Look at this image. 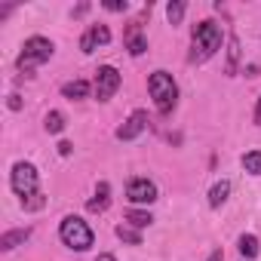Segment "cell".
<instances>
[{"label":"cell","mask_w":261,"mask_h":261,"mask_svg":"<svg viewBox=\"0 0 261 261\" xmlns=\"http://www.w3.org/2000/svg\"><path fill=\"white\" fill-rule=\"evenodd\" d=\"M10 185H13V191L19 194L25 212H37V209L46 206V197H43V191H40V172H37L34 163L19 160V163L13 166V172H10Z\"/></svg>","instance_id":"1"},{"label":"cell","mask_w":261,"mask_h":261,"mask_svg":"<svg viewBox=\"0 0 261 261\" xmlns=\"http://www.w3.org/2000/svg\"><path fill=\"white\" fill-rule=\"evenodd\" d=\"M221 43H224V31H221V25H218L215 19L197 22L194 31H191V56H188V62H191V65L209 62V59L221 49Z\"/></svg>","instance_id":"2"},{"label":"cell","mask_w":261,"mask_h":261,"mask_svg":"<svg viewBox=\"0 0 261 261\" xmlns=\"http://www.w3.org/2000/svg\"><path fill=\"white\" fill-rule=\"evenodd\" d=\"M148 92L154 98V108L160 114H172L175 105H178V83L172 80L169 71H154L148 77Z\"/></svg>","instance_id":"3"},{"label":"cell","mask_w":261,"mask_h":261,"mask_svg":"<svg viewBox=\"0 0 261 261\" xmlns=\"http://www.w3.org/2000/svg\"><path fill=\"white\" fill-rule=\"evenodd\" d=\"M59 240H62L68 249H74V252H86V249L95 243V233H92V227H89L83 218L65 215L62 224H59Z\"/></svg>","instance_id":"4"},{"label":"cell","mask_w":261,"mask_h":261,"mask_svg":"<svg viewBox=\"0 0 261 261\" xmlns=\"http://www.w3.org/2000/svg\"><path fill=\"white\" fill-rule=\"evenodd\" d=\"M53 53H56V43H53L49 37H40V34H34V37H28V40H25V46H22V53H19L16 65H19V71L31 74L37 65L49 62V59H53Z\"/></svg>","instance_id":"5"},{"label":"cell","mask_w":261,"mask_h":261,"mask_svg":"<svg viewBox=\"0 0 261 261\" xmlns=\"http://www.w3.org/2000/svg\"><path fill=\"white\" fill-rule=\"evenodd\" d=\"M120 83H123L120 71H117L114 65H101V68L95 71V83H92L95 98H98V101H111V98H114V92L120 89Z\"/></svg>","instance_id":"6"},{"label":"cell","mask_w":261,"mask_h":261,"mask_svg":"<svg viewBox=\"0 0 261 261\" xmlns=\"http://www.w3.org/2000/svg\"><path fill=\"white\" fill-rule=\"evenodd\" d=\"M126 200L133 203L136 209H139V206H151V203L157 200V185H154L151 178H145V175L129 178V185H126Z\"/></svg>","instance_id":"7"},{"label":"cell","mask_w":261,"mask_h":261,"mask_svg":"<svg viewBox=\"0 0 261 261\" xmlns=\"http://www.w3.org/2000/svg\"><path fill=\"white\" fill-rule=\"evenodd\" d=\"M151 13V7H145V13L136 19V22H129V28H126V49H129V56H142L145 49H148V40H145V31H142V22H145V16Z\"/></svg>","instance_id":"8"},{"label":"cell","mask_w":261,"mask_h":261,"mask_svg":"<svg viewBox=\"0 0 261 261\" xmlns=\"http://www.w3.org/2000/svg\"><path fill=\"white\" fill-rule=\"evenodd\" d=\"M145 129H148V114L145 111H133V114H129V120L117 129V139L120 142H136Z\"/></svg>","instance_id":"9"},{"label":"cell","mask_w":261,"mask_h":261,"mask_svg":"<svg viewBox=\"0 0 261 261\" xmlns=\"http://www.w3.org/2000/svg\"><path fill=\"white\" fill-rule=\"evenodd\" d=\"M111 43V28L108 25H89L86 31H83V37H80V49L89 56V53H95L98 46H108Z\"/></svg>","instance_id":"10"},{"label":"cell","mask_w":261,"mask_h":261,"mask_svg":"<svg viewBox=\"0 0 261 261\" xmlns=\"http://www.w3.org/2000/svg\"><path fill=\"white\" fill-rule=\"evenodd\" d=\"M31 237V227H16V230H7L0 237V252H13L16 246H22L25 240Z\"/></svg>","instance_id":"11"},{"label":"cell","mask_w":261,"mask_h":261,"mask_svg":"<svg viewBox=\"0 0 261 261\" xmlns=\"http://www.w3.org/2000/svg\"><path fill=\"white\" fill-rule=\"evenodd\" d=\"M108 206H111V185H108V181H98L95 197L86 203V209H89V212H105Z\"/></svg>","instance_id":"12"},{"label":"cell","mask_w":261,"mask_h":261,"mask_svg":"<svg viewBox=\"0 0 261 261\" xmlns=\"http://www.w3.org/2000/svg\"><path fill=\"white\" fill-rule=\"evenodd\" d=\"M227 197H230V181H227V178H221V181H215V185H212V191H209V206H212V209H218Z\"/></svg>","instance_id":"13"},{"label":"cell","mask_w":261,"mask_h":261,"mask_svg":"<svg viewBox=\"0 0 261 261\" xmlns=\"http://www.w3.org/2000/svg\"><path fill=\"white\" fill-rule=\"evenodd\" d=\"M62 95H65V98H71V101L86 98V95H89V83H86V80H71V83H65V86H62Z\"/></svg>","instance_id":"14"},{"label":"cell","mask_w":261,"mask_h":261,"mask_svg":"<svg viewBox=\"0 0 261 261\" xmlns=\"http://www.w3.org/2000/svg\"><path fill=\"white\" fill-rule=\"evenodd\" d=\"M185 13H188L185 0H169V4H166V19H169V25H181Z\"/></svg>","instance_id":"15"},{"label":"cell","mask_w":261,"mask_h":261,"mask_svg":"<svg viewBox=\"0 0 261 261\" xmlns=\"http://www.w3.org/2000/svg\"><path fill=\"white\" fill-rule=\"evenodd\" d=\"M126 221L133 224L136 230H142V227H148L154 218H151V212H148V209H129V212H126Z\"/></svg>","instance_id":"16"},{"label":"cell","mask_w":261,"mask_h":261,"mask_svg":"<svg viewBox=\"0 0 261 261\" xmlns=\"http://www.w3.org/2000/svg\"><path fill=\"white\" fill-rule=\"evenodd\" d=\"M237 65H240V40L230 37V40H227V68H224V71L233 77V74H237Z\"/></svg>","instance_id":"17"},{"label":"cell","mask_w":261,"mask_h":261,"mask_svg":"<svg viewBox=\"0 0 261 261\" xmlns=\"http://www.w3.org/2000/svg\"><path fill=\"white\" fill-rule=\"evenodd\" d=\"M240 255H243L246 261L258 255V237H255V233H243V237H240Z\"/></svg>","instance_id":"18"},{"label":"cell","mask_w":261,"mask_h":261,"mask_svg":"<svg viewBox=\"0 0 261 261\" xmlns=\"http://www.w3.org/2000/svg\"><path fill=\"white\" fill-rule=\"evenodd\" d=\"M243 169H246L249 175H261V151L243 154Z\"/></svg>","instance_id":"19"},{"label":"cell","mask_w":261,"mask_h":261,"mask_svg":"<svg viewBox=\"0 0 261 261\" xmlns=\"http://www.w3.org/2000/svg\"><path fill=\"white\" fill-rule=\"evenodd\" d=\"M62 129H65V114L62 111H49L46 114V133L49 136H59Z\"/></svg>","instance_id":"20"},{"label":"cell","mask_w":261,"mask_h":261,"mask_svg":"<svg viewBox=\"0 0 261 261\" xmlns=\"http://www.w3.org/2000/svg\"><path fill=\"white\" fill-rule=\"evenodd\" d=\"M117 237L123 240V243H133V246H142V233L133 227V224H120L117 227Z\"/></svg>","instance_id":"21"},{"label":"cell","mask_w":261,"mask_h":261,"mask_svg":"<svg viewBox=\"0 0 261 261\" xmlns=\"http://www.w3.org/2000/svg\"><path fill=\"white\" fill-rule=\"evenodd\" d=\"M108 13H126L129 10V4H126V0H105V4H101Z\"/></svg>","instance_id":"22"},{"label":"cell","mask_w":261,"mask_h":261,"mask_svg":"<svg viewBox=\"0 0 261 261\" xmlns=\"http://www.w3.org/2000/svg\"><path fill=\"white\" fill-rule=\"evenodd\" d=\"M7 105H10V111H19V108H22V98H19V95H10Z\"/></svg>","instance_id":"23"},{"label":"cell","mask_w":261,"mask_h":261,"mask_svg":"<svg viewBox=\"0 0 261 261\" xmlns=\"http://www.w3.org/2000/svg\"><path fill=\"white\" fill-rule=\"evenodd\" d=\"M59 154L68 157V154H71V142H59Z\"/></svg>","instance_id":"24"},{"label":"cell","mask_w":261,"mask_h":261,"mask_svg":"<svg viewBox=\"0 0 261 261\" xmlns=\"http://www.w3.org/2000/svg\"><path fill=\"white\" fill-rule=\"evenodd\" d=\"M86 13H89V4H80V7L74 10V16H77V19H80V16H86Z\"/></svg>","instance_id":"25"},{"label":"cell","mask_w":261,"mask_h":261,"mask_svg":"<svg viewBox=\"0 0 261 261\" xmlns=\"http://www.w3.org/2000/svg\"><path fill=\"white\" fill-rule=\"evenodd\" d=\"M206 261H224V252H221V249H215V252H212Z\"/></svg>","instance_id":"26"},{"label":"cell","mask_w":261,"mask_h":261,"mask_svg":"<svg viewBox=\"0 0 261 261\" xmlns=\"http://www.w3.org/2000/svg\"><path fill=\"white\" fill-rule=\"evenodd\" d=\"M255 123L261 126V95H258V105H255Z\"/></svg>","instance_id":"27"},{"label":"cell","mask_w":261,"mask_h":261,"mask_svg":"<svg viewBox=\"0 0 261 261\" xmlns=\"http://www.w3.org/2000/svg\"><path fill=\"white\" fill-rule=\"evenodd\" d=\"M95 261H117V258H114V255H111V252H105V255H98V258H95Z\"/></svg>","instance_id":"28"}]
</instances>
